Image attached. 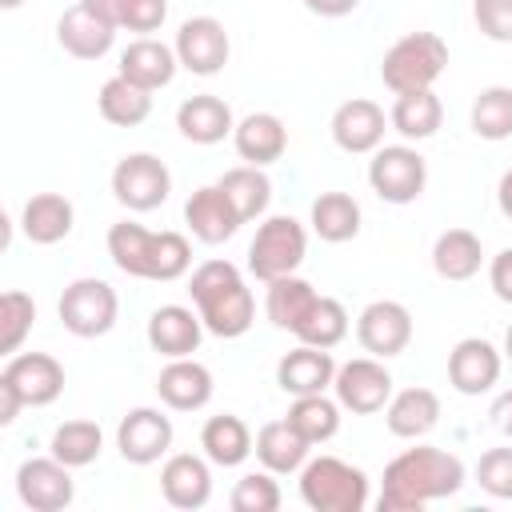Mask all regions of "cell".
Wrapping results in <instances>:
<instances>
[{
  "label": "cell",
  "instance_id": "d590c367",
  "mask_svg": "<svg viewBox=\"0 0 512 512\" xmlns=\"http://www.w3.org/2000/svg\"><path fill=\"white\" fill-rule=\"evenodd\" d=\"M308 444H324L340 432V400H328L324 392H312V396H296L288 416H284Z\"/></svg>",
  "mask_w": 512,
  "mask_h": 512
},
{
  "label": "cell",
  "instance_id": "f1b7e54d",
  "mask_svg": "<svg viewBox=\"0 0 512 512\" xmlns=\"http://www.w3.org/2000/svg\"><path fill=\"white\" fill-rule=\"evenodd\" d=\"M308 440L288 424V420H272V424H264L260 432H256V444H252V452L260 456V464L268 468V472H300L304 464H308Z\"/></svg>",
  "mask_w": 512,
  "mask_h": 512
},
{
  "label": "cell",
  "instance_id": "d6986e66",
  "mask_svg": "<svg viewBox=\"0 0 512 512\" xmlns=\"http://www.w3.org/2000/svg\"><path fill=\"white\" fill-rule=\"evenodd\" d=\"M160 492L172 508H204L212 496L208 456H192V452L168 456L160 468Z\"/></svg>",
  "mask_w": 512,
  "mask_h": 512
},
{
  "label": "cell",
  "instance_id": "8fae6325",
  "mask_svg": "<svg viewBox=\"0 0 512 512\" xmlns=\"http://www.w3.org/2000/svg\"><path fill=\"white\" fill-rule=\"evenodd\" d=\"M332 388H336L340 408H348L356 416H372L392 400V372L376 356H356L336 368Z\"/></svg>",
  "mask_w": 512,
  "mask_h": 512
},
{
  "label": "cell",
  "instance_id": "bcb514c9",
  "mask_svg": "<svg viewBox=\"0 0 512 512\" xmlns=\"http://www.w3.org/2000/svg\"><path fill=\"white\" fill-rule=\"evenodd\" d=\"M488 284H492V292H496L504 304H512V248H504V252L492 256V264H488Z\"/></svg>",
  "mask_w": 512,
  "mask_h": 512
},
{
  "label": "cell",
  "instance_id": "cb8c5ba5",
  "mask_svg": "<svg viewBox=\"0 0 512 512\" xmlns=\"http://www.w3.org/2000/svg\"><path fill=\"white\" fill-rule=\"evenodd\" d=\"M176 68H180L176 48H168V44H160V40H152V36H140V40H132V44L120 52V76H128L132 84H140V88H148V92L172 84Z\"/></svg>",
  "mask_w": 512,
  "mask_h": 512
},
{
  "label": "cell",
  "instance_id": "7a4b0ae2",
  "mask_svg": "<svg viewBox=\"0 0 512 512\" xmlns=\"http://www.w3.org/2000/svg\"><path fill=\"white\" fill-rule=\"evenodd\" d=\"M108 256L124 276L136 280H180L192 264V248L180 232H148L136 220L108 228Z\"/></svg>",
  "mask_w": 512,
  "mask_h": 512
},
{
  "label": "cell",
  "instance_id": "1f68e13d",
  "mask_svg": "<svg viewBox=\"0 0 512 512\" xmlns=\"http://www.w3.org/2000/svg\"><path fill=\"white\" fill-rule=\"evenodd\" d=\"M480 260H484L480 236L468 232V228H448L432 244V268L444 280H472L480 272Z\"/></svg>",
  "mask_w": 512,
  "mask_h": 512
},
{
  "label": "cell",
  "instance_id": "6da1fadb",
  "mask_svg": "<svg viewBox=\"0 0 512 512\" xmlns=\"http://www.w3.org/2000/svg\"><path fill=\"white\" fill-rule=\"evenodd\" d=\"M460 488H464L460 456L432 444H416L404 448L396 460H388L380 484V512H420L424 504L456 496Z\"/></svg>",
  "mask_w": 512,
  "mask_h": 512
},
{
  "label": "cell",
  "instance_id": "74e56055",
  "mask_svg": "<svg viewBox=\"0 0 512 512\" xmlns=\"http://www.w3.org/2000/svg\"><path fill=\"white\" fill-rule=\"evenodd\" d=\"M100 444H104V432L96 420H68L52 432V456L64 460L68 468H84L100 456Z\"/></svg>",
  "mask_w": 512,
  "mask_h": 512
},
{
  "label": "cell",
  "instance_id": "9a60e30c",
  "mask_svg": "<svg viewBox=\"0 0 512 512\" xmlns=\"http://www.w3.org/2000/svg\"><path fill=\"white\" fill-rule=\"evenodd\" d=\"M116 448L128 464H156L172 448V420L160 408H132L116 428Z\"/></svg>",
  "mask_w": 512,
  "mask_h": 512
},
{
  "label": "cell",
  "instance_id": "ac0fdd59",
  "mask_svg": "<svg viewBox=\"0 0 512 512\" xmlns=\"http://www.w3.org/2000/svg\"><path fill=\"white\" fill-rule=\"evenodd\" d=\"M384 108L376 100H344L336 112H332V140L336 148L352 152V156H364V152H376L380 140H384Z\"/></svg>",
  "mask_w": 512,
  "mask_h": 512
},
{
  "label": "cell",
  "instance_id": "60d3db41",
  "mask_svg": "<svg viewBox=\"0 0 512 512\" xmlns=\"http://www.w3.org/2000/svg\"><path fill=\"white\" fill-rule=\"evenodd\" d=\"M32 320H36V304H32L28 292H16L12 288V292L0 296V352L4 356H12L24 344Z\"/></svg>",
  "mask_w": 512,
  "mask_h": 512
},
{
  "label": "cell",
  "instance_id": "c3c4849f",
  "mask_svg": "<svg viewBox=\"0 0 512 512\" xmlns=\"http://www.w3.org/2000/svg\"><path fill=\"white\" fill-rule=\"evenodd\" d=\"M492 424H496L504 436H512V388L492 400Z\"/></svg>",
  "mask_w": 512,
  "mask_h": 512
},
{
  "label": "cell",
  "instance_id": "f907efd6",
  "mask_svg": "<svg viewBox=\"0 0 512 512\" xmlns=\"http://www.w3.org/2000/svg\"><path fill=\"white\" fill-rule=\"evenodd\" d=\"M84 8H92L96 16H104L108 24H116L120 28V12H124V0H80Z\"/></svg>",
  "mask_w": 512,
  "mask_h": 512
},
{
  "label": "cell",
  "instance_id": "7bdbcfd3",
  "mask_svg": "<svg viewBox=\"0 0 512 512\" xmlns=\"http://www.w3.org/2000/svg\"><path fill=\"white\" fill-rule=\"evenodd\" d=\"M476 480L488 496L512 500V448H488L476 464Z\"/></svg>",
  "mask_w": 512,
  "mask_h": 512
},
{
  "label": "cell",
  "instance_id": "8992f818",
  "mask_svg": "<svg viewBox=\"0 0 512 512\" xmlns=\"http://www.w3.org/2000/svg\"><path fill=\"white\" fill-rule=\"evenodd\" d=\"M304 252H308V232L300 220L292 216H268L252 244H248V272L256 280H280V276H292L300 264H304Z\"/></svg>",
  "mask_w": 512,
  "mask_h": 512
},
{
  "label": "cell",
  "instance_id": "9c48e42d",
  "mask_svg": "<svg viewBox=\"0 0 512 512\" xmlns=\"http://www.w3.org/2000/svg\"><path fill=\"white\" fill-rule=\"evenodd\" d=\"M172 172L152 152H132L112 168V196L132 212H152L168 200Z\"/></svg>",
  "mask_w": 512,
  "mask_h": 512
},
{
  "label": "cell",
  "instance_id": "681fc988",
  "mask_svg": "<svg viewBox=\"0 0 512 512\" xmlns=\"http://www.w3.org/2000/svg\"><path fill=\"white\" fill-rule=\"evenodd\" d=\"M20 408H24V400H20V396H16V392H12V388L0 380V424H12Z\"/></svg>",
  "mask_w": 512,
  "mask_h": 512
},
{
  "label": "cell",
  "instance_id": "5b68a950",
  "mask_svg": "<svg viewBox=\"0 0 512 512\" xmlns=\"http://www.w3.org/2000/svg\"><path fill=\"white\" fill-rule=\"evenodd\" d=\"M300 500L312 512H360L368 504V476L340 456H316L300 468Z\"/></svg>",
  "mask_w": 512,
  "mask_h": 512
},
{
  "label": "cell",
  "instance_id": "4dcf8cb0",
  "mask_svg": "<svg viewBox=\"0 0 512 512\" xmlns=\"http://www.w3.org/2000/svg\"><path fill=\"white\" fill-rule=\"evenodd\" d=\"M96 104H100V116H104L108 124H116V128H136V124H144L148 112H152V92L116 72L112 80L100 84Z\"/></svg>",
  "mask_w": 512,
  "mask_h": 512
},
{
  "label": "cell",
  "instance_id": "30bf717a",
  "mask_svg": "<svg viewBox=\"0 0 512 512\" xmlns=\"http://www.w3.org/2000/svg\"><path fill=\"white\" fill-rule=\"evenodd\" d=\"M16 496L32 512H60L76 496L72 468L56 456H32L16 468Z\"/></svg>",
  "mask_w": 512,
  "mask_h": 512
},
{
  "label": "cell",
  "instance_id": "b9f144b4",
  "mask_svg": "<svg viewBox=\"0 0 512 512\" xmlns=\"http://www.w3.org/2000/svg\"><path fill=\"white\" fill-rule=\"evenodd\" d=\"M232 512H276L280 508V484L272 472H248L232 488Z\"/></svg>",
  "mask_w": 512,
  "mask_h": 512
},
{
  "label": "cell",
  "instance_id": "db71d44e",
  "mask_svg": "<svg viewBox=\"0 0 512 512\" xmlns=\"http://www.w3.org/2000/svg\"><path fill=\"white\" fill-rule=\"evenodd\" d=\"M24 0H0V8H20Z\"/></svg>",
  "mask_w": 512,
  "mask_h": 512
},
{
  "label": "cell",
  "instance_id": "f546056e",
  "mask_svg": "<svg viewBox=\"0 0 512 512\" xmlns=\"http://www.w3.org/2000/svg\"><path fill=\"white\" fill-rule=\"evenodd\" d=\"M200 448L204 456L216 464V468H236L248 460L252 452V432L240 416L224 412V416H212L204 428H200Z\"/></svg>",
  "mask_w": 512,
  "mask_h": 512
},
{
  "label": "cell",
  "instance_id": "8d00e7d4",
  "mask_svg": "<svg viewBox=\"0 0 512 512\" xmlns=\"http://www.w3.org/2000/svg\"><path fill=\"white\" fill-rule=\"evenodd\" d=\"M216 184H220V188L228 192V200L236 204L240 220H256V216H264V208H268V200H272V180H268L256 164L228 168Z\"/></svg>",
  "mask_w": 512,
  "mask_h": 512
},
{
  "label": "cell",
  "instance_id": "e575fe53",
  "mask_svg": "<svg viewBox=\"0 0 512 512\" xmlns=\"http://www.w3.org/2000/svg\"><path fill=\"white\" fill-rule=\"evenodd\" d=\"M312 232L328 244H344L360 232V204L348 192H320L312 200Z\"/></svg>",
  "mask_w": 512,
  "mask_h": 512
},
{
  "label": "cell",
  "instance_id": "7c38bea8",
  "mask_svg": "<svg viewBox=\"0 0 512 512\" xmlns=\"http://www.w3.org/2000/svg\"><path fill=\"white\" fill-rule=\"evenodd\" d=\"M356 340L376 360L400 356L412 344V312L400 300H372L356 316Z\"/></svg>",
  "mask_w": 512,
  "mask_h": 512
},
{
  "label": "cell",
  "instance_id": "603a6c76",
  "mask_svg": "<svg viewBox=\"0 0 512 512\" xmlns=\"http://www.w3.org/2000/svg\"><path fill=\"white\" fill-rule=\"evenodd\" d=\"M200 336H204V320L192 316V308L184 304H164L148 320V344L168 360L192 356L200 348Z\"/></svg>",
  "mask_w": 512,
  "mask_h": 512
},
{
  "label": "cell",
  "instance_id": "4316f807",
  "mask_svg": "<svg viewBox=\"0 0 512 512\" xmlns=\"http://www.w3.org/2000/svg\"><path fill=\"white\" fill-rule=\"evenodd\" d=\"M232 140H236L240 160L264 168V164H272V160L284 156V148H288V128H284V120L272 116V112H248V116L236 124Z\"/></svg>",
  "mask_w": 512,
  "mask_h": 512
},
{
  "label": "cell",
  "instance_id": "44dd1931",
  "mask_svg": "<svg viewBox=\"0 0 512 512\" xmlns=\"http://www.w3.org/2000/svg\"><path fill=\"white\" fill-rule=\"evenodd\" d=\"M156 392L168 408L176 412H196L212 400V372L192 360V356H180V360H168L156 376Z\"/></svg>",
  "mask_w": 512,
  "mask_h": 512
},
{
  "label": "cell",
  "instance_id": "836d02e7",
  "mask_svg": "<svg viewBox=\"0 0 512 512\" xmlns=\"http://www.w3.org/2000/svg\"><path fill=\"white\" fill-rule=\"evenodd\" d=\"M316 296H320V292H316L308 280H300V276L292 272V276L268 280V300H264V312H268V320H272L276 328L296 332V328L304 324V316L312 312Z\"/></svg>",
  "mask_w": 512,
  "mask_h": 512
},
{
  "label": "cell",
  "instance_id": "3957f363",
  "mask_svg": "<svg viewBox=\"0 0 512 512\" xmlns=\"http://www.w3.org/2000/svg\"><path fill=\"white\" fill-rule=\"evenodd\" d=\"M188 292H192V300L200 308V320L212 336L236 340L252 328L256 304H252V292H248V284H244V276L232 260H204L192 272Z\"/></svg>",
  "mask_w": 512,
  "mask_h": 512
},
{
  "label": "cell",
  "instance_id": "816d5d0a",
  "mask_svg": "<svg viewBox=\"0 0 512 512\" xmlns=\"http://www.w3.org/2000/svg\"><path fill=\"white\" fill-rule=\"evenodd\" d=\"M496 196H500V212L512 220V168L500 176V188H496Z\"/></svg>",
  "mask_w": 512,
  "mask_h": 512
},
{
  "label": "cell",
  "instance_id": "7402d4cb",
  "mask_svg": "<svg viewBox=\"0 0 512 512\" xmlns=\"http://www.w3.org/2000/svg\"><path fill=\"white\" fill-rule=\"evenodd\" d=\"M56 40H60V48H64L68 56H76V60H100V56L112 48V40H116V24H108V20L96 16L92 8L76 4V8H68V12L56 20Z\"/></svg>",
  "mask_w": 512,
  "mask_h": 512
},
{
  "label": "cell",
  "instance_id": "4fadbf2b",
  "mask_svg": "<svg viewBox=\"0 0 512 512\" xmlns=\"http://www.w3.org/2000/svg\"><path fill=\"white\" fill-rule=\"evenodd\" d=\"M172 48H176L180 68H188L196 76H216L228 64V52H232L228 32H224V24L216 16H192V20H184Z\"/></svg>",
  "mask_w": 512,
  "mask_h": 512
},
{
  "label": "cell",
  "instance_id": "ee69618b",
  "mask_svg": "<svg viewBox=\"0 0 512 512\" xmlns=\"http://www.w3.org/2000/svg\"><path fill=\"white\" fill-rule=\"evenodd\" d=\"M472 20L488 40L512 44V0H472Z\"/></svg>",
  "mask_w": 512,
  "mask_h": 512
},
{
  "label": "cell",
  "instance_id": "e0dca14e",
  "mask_svg": "<svg viewBox=\"0 0 512 512\" xmlns=\"http://www.w3.org/2000/svg\"><path fill=\"white\" fill-rule=\"evenodd\" d=\"M500 352L496 344L480 340V336H464L452 352H448V380L460 396H480L500 380Z\"/></svg>",
  "mask_w": 512,
  "mask_h": 512
},
{
  "label": "cell",
  "instance_id": "f6af8a7d",
  "mask_svg": "<svg viewBox=\"0 0 512 512\" xmlns=\"http://www.w3.org/2000/svg\"><path fill=\"white\" fill-rule=\"evenodd\" d=\"M168 16V0H124L120 28L128 32H156Z\"/></svg>",
  "mask_w": 512,
  "mask_h": 512
},
{
  "label": "cell",
  "instance_id": "2e32d148",
  "mask_svg": "<svg viewBox=\"0 0 512 512\" xmlns=\"http://www.w3.org/2000/svg\"><path fill=\"white\" fill-rule=\"evenodd\" d=\"M184 224L192 228L196 240H204V244H224V240L236 236V228H240L244 220H240L236 204L228 200V192H224L220 184H204V188H196V192L188 196V204H184Z\"/></svg>",
  "mask_w": 512,
  "mask_h": 512
},
{
  "label": "cell",
  "instance_id": "f35d334b",
  "mask_svg": "<svg viewBox=\"0 0 512 512\" xmlns=\"http://www.w3.org/2000/svg\"><path fill=\"white\" fill-rule=\"evenodd\" d=\"M300 344H312V348H336L344 336H348V312L340 300L332 296H316L312 312L304 316V324L296 328Z\"/></svg>",
  "mask_w": 512,
  "mask_h": 512
},
{
  "label": "cell",
  "instance_id": "ffe728a7",
  "mask_svg": "<svg viewBox=\"0 0 512 512\" xmlns=\"http://www.w3.org/2000/svg\"><path fill=\"white\" fill-rule=\"evenodd\" d=\"M332 380H336V360H332L328 348L300 344V348L284 352L280 364H276V384H280L288 396H312V392H324Z\"/></svg>",
  "mask_w": 512,
  "mask_h": 512
},
{
  "label": "cell",
  "instance_id": "83f0119b",
  "mask_svg": "<svg viewBox=\"0 0 512 512\" xmlns=\"http://www.w3.org/2000/svg\"><path fill=\"white\" fill-rule=\"evenodd\" d=\"M72 220L76 212L60 192H36L20 212V228L32 244H60L72 232Z\"/></svg>",
  "mask_w": 512,
  "mask_h": 512
},
{
  "label": "cell",
  "instance_id": "5bb4252c",
  "mask_svg": "<svg viewBox=\"0 0 512 512\" xmlns=\"http://www.w3.org/2000/svg\"><path fill=\"white\" fill-rule=\"evenodd\" d=\"M0 380L32 408H44L52 404L60 392H64V368L56 356L48 352H20V356H8Z\"/></svg>",
  "mask_w": 512,
  "mask_h": 512
},
{
  "label": "cell",
  "instance_id": "ba28073f",
  "mask_svg": "<svg viewBox=\"0 0 512 512\" xmlns=\"http://www.w3.org/2000/svg\"><path fill=\"white\" fill-rule=\"evenodd\" d=\"M368 184L388 204H412L424 192V184H428V164L408 144H384V148L372 152Z\"/></svg>",
  "mask_w": 512,
  "mask_h": 512
},
{
  "label": "cell",
  "instance_id": "ab89813d",
  "mask_svg": "<svg viewBox=\"0 0 512 512\" xmlns=\"http://www.w3.org/2000/svg\"><path fill=\"white\" fill-rule=\"evenodd\" d=\"M472 132L480 140H508L512 136V88L492 84L472 100Z\"/></svg>",
  "mask_w": 512,
  "mask_h": 512
},
{
  "label": "cell",
  "instance_id": "52a82bcc",
  "mask_svg": "<svg viewBox=\"0 0 512 512\" xmlns=\"http://www.w3.org/2000/svg\"><path fill=\"white\" fill-rule=\"evenodd\" d=\"M116 312H120V300H116V288L108 280H96V276H80L64 288L60 296V320L72 336H104L112 332L116 324Z\"/></svg>",
  "mask_w": 512,
  "mask_h": 512
},
{
  "label": "cell",
  "instance_id": "277c9868",
  "mask_svg": "<svg viewBox=\"0 0 512 512\" xmlns=\"http://www.w3.org/2000/svg\"><path fill=\"white\" fill-rule=\"evenodd\" d=\"M444 68H448V44L436 32H408L384 52L380 80L392 96H404V92L432 88Z\"/></svg>",
  "mask_w": 512,
  "mask_h": 512
},
{
  "label": "cell",
  "instance_id": "7dc6e473",
  "mask_svg": "<svg viewBox=\"0 0 512 512\" xmlns=\"http://www.w3.org/2000/svg\"><path fill=\"white\" fill-rule=\"evenodd\" d=\"M356 4H360V0H304V8H308V12H316V16H328V20H336V16H348Z\"/></svg>",
  "mask_w": 512,
  "mask_h": 512
},
{
  "label": "cell",
  "instance_id": "484cf974",
  "mask_svg": "<svg viewBox=\"0 0 512 512\" xmlns=\"http://www.w3.org/2000/svg\"><path fill=\"white\" fill-rule=\"evenodd\" d=\"M388 432L400 440H420L436 428L440 420V396L432 388H404L384 404Z\"/></svg>",
  "mask_w": 512,
  "mask_h": 512
},
{
  "label": "cell",
  "instance_id": "d4e9b609",
  "mask_svg": "<svg viewBox=\"0 0 512 512\" xmlns=\"http://www.w3.org/2000/svg\"><path fill=\"white\" fill-rule=\"evenodd\" d=\"M176 128L192 144H220L224 136L236 132V120H232V108L220 96L200 92V96H188L176 108Z\"/></svg>",
  "mask_w": 512,
  "mask_h": 512
},
{
  "label": "cell",
  "instance_id": "d6a6232c",
  "mask_svg": "<svg viewBox=\"0 0 512 512\" xmlns=\"http://www.w3.org/2000/svg\"><path fill=\"white\" fill-rule=\"evenodd\" d=\"M440 120H444V104H440V96H436L432 88L396 96V104H392V112H388V124H392L404 140H428V136H436Z\"/></svg>",
  "mask_w": 512,
  "mask_h": 512
},
{
  "label": "cell",
  "instance_id": "f5cc1de1",
  "mask_svg": "<svg viewBox=\"0 0 512 512\" xmlns=\"http://www.w3.org/2000/svg\"><path fill=\"white\" fill-rule=\"evenodd\" d=\"M504 356L512 360V324H508V332H504Z\"/></svg>",
  "mask_w": 512,
  "mask_h": 512
}]
</instances>
